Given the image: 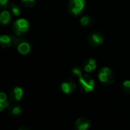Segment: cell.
Segmentation results:
<instances>
[{
    "instance_id": "obj_1",
    "label": "cell",
    "mask_w": 130,
    "mask_h": 130,
    "mask_svg": "<svg viewBox=\"0 0 130 130\" xmlns=\"http://www.w3.org/2000/svg\"><path fill=\"white\" fill-rule=\"evenodd\" d=\"M29 29V22L24 18H19L13 23L12 30L16 36L24 35Z\"/></svg>"
},
{
    "instance_id": "obj_2",
    "label": "cell",
    "mask_w": 130,
    "mask_h": 130,
    "mask_svg": "<svg viewBox=\"0 0 130 130\" xmlns=\"http://www.w3.org/2000/svg\"><path fill=\"white\" fill-rule=\"evenodd\" d=\"M13 44L16 48L17 51L22 55H27L30 51V43L24 38L14 37Z\"/></svg>"
},
{
    "instance_id": "obj_3",
    "label": "cell",
    "mask_w": 130,
    "mask_h": 130,
    "mask_svg": "<svg viewBox=\"0 0 130 130\" xmlns=\"http://www.w3.org/2000/svg\"><path fill=\"white\" fill-rule=\"evenodd\" d=\"M98 78L100 82L104 85H111L114 81L113 72L110 68L104 67L98 72Z\"/></svg>"
},
{
    "instance_id": "obj_4",
    "label": "cell",
    "mask_w": 130,
    "mask_h": 130,
    "mask_svg": "<svg viewBox=\"0 0 130 130\" xmlns=\"http://www.w3.org/2000/svg\"><path fill=\"white\" fill-rule=\"evenodd\" d=\"M85 5V0H69L68 3V9L70 14L74 16L79 15Z\"/></svg>"
},
{
    "instance_id": "obj_5",
    "label": "cell",
    "mask_w": 130,
    "mask_h": 130,
    "mask_svg": "<svg viewBox=\"0 0 130 130\" xmlns=\"http://www.w3.org/2000/svg\"><path fill=\"white\" fill-rule=\"evenodd\" d=\"M80 87L85 92H91L94 89V80L88 75H82L78 78Z\"/></svg>"
},
{
    "instance_id": "obj_6",
    "label": "cell",
    "mask_w": 130,
    "mask_h": 130,
    "mask_svg": "<svg viewBox=\"0 0 130 130\" xmlns=\"http://www.w3.org/2000/svg\"><path fill=\"white\" fill-rule=\"evenodd\" d=\"M104 35L101 32H93L88 37V42L91 46H98L103 43Z\"/></svg>"
},
{
    "instance_id": "obj_7",
    "label": "cell",
    "mask_w": 130,
    "mask_h": 130,
    "mask_svg": "<svg viewBox=\"0 0 130 130\" xmlns=\"http://www.w3.org/2000/svg\"><path fill=\"white\" fill-rule=\"evenodd\" d=\"M9 98L11 101L14 103H18L21 101L23 98V90L20 87H15L11 90L9 93Z\"/></svg>"
},
{
    "instance_id": "obj_8",
    "label": "cell",
    "mask_w": 130,
    "mask_h": 130,
    "mask_svg": "<svg viewBox=\"0 0 130 130\" xmlns=\"http://www.w3.org/2000/svg\"><path fill=\"white\" fill-rule=\"evenodd\" d=\"M61 89L63 93L66 94H71L76 90V85L72 81L66 80L61 84Z\"/></svg>"
},
{
    "instance_id": "obj_9",
    "label": "cell",
    "mask_w": 130,
    "mask_h": 130,
    "mask_svg": "<svg viewBox=\"0 0 130 130\" xmlns=\"http://www.w3.org/2000/svg\"><path fill=\"white\" fill-rule=\"evenodd\" d=\"M90 126V120L85 117H80L75 123V128L77 130H87Z\"/></svg>"
},
{
    "instance_id": "obj_10",
    "label": "cell",
    "mask_w": 130,
    "mask_h": 130,
    "mask_svg": "<svg viewBox=\"0 0 130 130\" xmlns=\"http://www.w3.org/2000/svg\"><path fill=\"white\" fill-rule=\"evenodd\" d=\"M97 68V63L96 61L94 59H86L83 63V69L85 72L90 73L95 70Z\"/></svg>"
},
{
    "instance_id": "obj_11",
    "label": "cell",
    "mask_w": 130,
    "mask_h": 130,
    "mask_svg": "<svg viewBox=\"0 0 130 130\" xmlns=\"http://www.w3.org/2000/svg\"><path fill=\"white\" fill-rule=\"evenodd\" d=\"M14 37L13 36H10V35H2L0 37V44L1 46L3 48H8L10 47L12 44H13V40H14Z\"/></svg>"
},
{
    "instance_id": "obj_12",
    "label": "cell",
    "mask_w": 130,
    "mask_h": 130,
    "mask_svg": "<svg viewBox=\"0 0 130 130\" xmlns=\"http://www.w3.org/2000/svg\"><path fill=\"white\" fill-rule=\"evenodd\" d=\"M9 113L13 117H18L20 116L22 113V109L19 105L17 104H11L9 107L8 108Z\"/></svg>"
},
{
    "instance_id": "obj_13",
    "label": "cell",
    "mask_w": 130,
    "mask_h": 130,
    "mask_svg": "<svg viewBox=\"0 0 130 130\" xmlns=\"http://www.w3.org/2000/svg\"><path fill=\"white\" fill-rule=\"evenodd\" d=\"M11 21V12L4 10L0 14V22L2 24H8Z\"/></svg>"
},
{
    "instance_id": "obj_14",
    "label": "cell",
    "mask_w": 130,
    "mask_h": 130,
    "mask_svg": "<svg viewBox=\"0 0 130 130\" xmlns=\"http://www.w3.org/2000/svg\"><path fill=\"white\" fill-rule=\"evenodd\" d=\"M93 23H94V19L89 15H85L82 17L80 19V24L83 27H89L92 25Z\"/></svg>"
},
{
    "instance_id": "obj_15",
    "label": "cell",
    "mask_w": 130,
    "mask_h": 130,
    "mask_svg": "<svg viewBox=\"0 0 130 130\" xmlns=\"http://www.w3.org/2000/svg\"><path fill=\"white\" fill-rule=\"evenodd\" d=\"M8 7H9L10 12H11L12 14H14V16H18V15H20V14H21V10H20L19 6H18L17 4H15V3H11V4L8 5Z\"/></svg>"
},
{
    "instance_id": "obj_16",
    "label": "cell",
    "mask_w": 130,
    "mask_h": 130,
    "mask_svg": "<svg viewBox=\"0 0 130 130\" xmlns=\"http://www.w3.org/2000/svg\"><path fill=\"white\" fill-rule=\"evenodd\" d=\"M122 88L125 93L130 94V80H126L123 82L122 85Z\"/></svg>"
},
{
    "instance_id": "obj_17",
    "label": "cell",
    "mask_w": 130,
    "mask_h": 130,
    "mask_svg": "<svg viewBox=\"0 0 130 130\" xmlns=\"http://www.w3.org/2000/svg\"><path fill=\"white\" fill-rule=\"evenodd\" d=\"M10 105L11 104H10L9 101H8V99L0 101V111H2L4 109L8 108Z\"/></svg>"
},
{
    "instance_id": "obj_18",
    "label": "cell",
    "mask_w": 130,
    "mask_h": 130,
    "mask_svg": "<svg viewBox=\"0 0 130 130\" xmlns=\"http://www.w3.org/2000/svg\"><path fill=\"white\" fill-rule=\"evenodd\" d=\"M21 2H22L23 5H24L25 7L31 8L35 5L36 0H21Z\"/></svg>"
},
{
    "instance_id": "obj_19",
    "label": "cell",
    "mask_w": 130,
    "mask_h": 130,
    "mask_svg": "<svg viewBox=\"0 0 130 130\" xmlns=\"http://www.w3.org/2000/svg\"><path fill=\"white\" fill-rule=\"evenodd\" d=\"M72 74L75 76H76L78 78H79L80 76H82L83 75L82 74V70H81V69L79 67H75V68H73L72 70Z\"/></svg>"
},
{
    "instance_id": "obj_20",
    "label": "cell",
    "mask_w": 130,
    "mask_h": 130,
    "mask_svg": "<svg viewBox=\"0 0 130 130\" xmlns=\"http://www.w3.org/2000/svg\"><path fill=\"white\" fill-rule=\"evenodd\" d=\"M8 0H0V5L3 8H6L8 6Z\"/></svg>"
},
{
    "instance_id": "obj_21",
    "label": "cell",
    "mask_w": 130,
    "mask_h": 130,
    "mask_svg": "<svg viewBox=\"0 0 130 130\" xmlns=\"http://www.w3.org/2000/svg\"><path fill=\"white\" fill-rule=\"evenodd\" d=\"M6 99H8L6 94L4 92H1L0 93V101H2V100H6Z\"/></svg>"
}]
</instances>
